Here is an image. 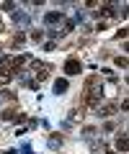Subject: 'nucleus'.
I'll return each mask as SVG.
<instances>
[{"instance_id":"obj_7","label":"nucleus","mask_w":129,"mask_h":154,"mask_svg":"<svg viewBox=\"0 0 129 154\" xmlns=\"http://www.w3.org/2000/svg\"><path fill=\"white\" fill-rule=\"evenodd\" d=\"M127 146H129V141H127V134H121V136L116 139V149H119V152H127Z\"/></svg>"},{"instance_id":"obj_1","label":"nucleus","mask_w":129,"mask_h":154,"mask_svg":"<svg viewBox=\"0 0 129 154\" xmlns=\"http://www.w3.org/2000/svg\"><path fill=\"white\" fill-rule=\"evenodd\" d=\"M103 95V85H101V77H90L88 80V105H98V98Z\"/></svg>"},{"instance_id":"obj_13","label":"nucleus","mask_w":129,"mask_h":154,"mask_svg":"<svg viewBox=\"0 0 129 154\" xmlns=\"http://www.w3.org/2000/svg\"><path fill=\"white\" fill-rule=\"evenodd\" d=\"M5 154H18V152H16V149H11V152H5Z\"/></svg>"},{"instance_id":"obj_12","label":"nucleus","mask_w":129,"mask_h":154,"mask_svg":"<svg viewBox=\"0 0 129 154\" xmlns=\"http://www.w3.org/2000/svg\"><path fill=\"white\" fill-rule=\"evenodd\" d=\"M21 154H31V144H23V146H21Z\"/></svg>"},{"instance_id":"obj_5","label":"nucleus","mask_w":129,"mask_h":154,"mask_svg":"<svg viewBox=\"0 0 129 154\" xmlns=\"http://www.w3.org/2000/svg\"><path fill=\"white\" fill-rule=\"evenodd\" d=\"M13 72H16V69H11V67H0V82H11Z\"/></svg>"},{"instance_id":"obj_10","label":"nucleus","mask_w":129,"mask_h":154,"mask_svg":"<svg viewBox=\"0 0 129 154\" xmlns=\"http://www.w3.org/2000/svg\"><path fill=\"white\" fill-rule=\"evenodd\" d=\"M114 62H116V67H121V69H127V57H116Z\"/></svg>"},{"instance_id":"obj_3","label":"nucleus","mask_w":129,"mask_h":154,"mask_svg":"<svg viewBox=\"0 0 129 154\" xmlns=\"http://www.w3.org/2000/svg\"><path fill=\"white\" fill-rule=\"evenodd\" d=\"M31 69H34V75H36L34 82H41V80H47V69H49L47 64H41V62H34V67H31Z\"/></svg>"},{"instance_id":"obj_9","label":"nucleus","mask_w":129,"mask_h":154,"mask_svg":"<svg viewBox=\"0 0 129 154\" xmlns=\"http://www.w3.org/2000/svg\"><path fill=\"white\" fill-rule=\"evenodd\" d=\"M49 146H52V149L62 146V139H60V136H52V139H49Z\"/></svg>"},{"instance_id":"obj_6","label":"nucleus","mask_w":129,"mask_h":154,"mask_svg":"<svg viewBox=\"0 0 129 154\" xmlns=\"http://www.w3.org/2000/svg\"><path fill=\"white\" fill-rule=\"evenodd\" d=\"M67 88H70V82H67V80H54V93H57V95L67 93Z\"/></svg>"},{"instance_id":"obj_4","label":"nucleus","mask_w":129,"mask_h":154,"mask_svg":"<svg viewBox=\"0 0 129 154\" xmlns=\"http://www.w3.org/2000/svg\"><path fill=\"white\" fill-rule=\"evenodd\" d=\"M62 18H65V16H62V11H52V13H47V16H44V23H49V26H52V23H60Z\"/></svg>"},{"instance_id":"obj_11","label":"nucleus","mask_w":129,"mask_h":154,"mask_svg":"<svg viewBox=\"0 0 129 154\" xmlns=\"http://www.w3.org/2000/svg\"><path fill=\"white\" fill-rule=\"evenodd\" d=\"M31 38H34V41H41V38H44V31H34V33H31Z\"/></svg>"},{"instance_id":"obj_8","label":"nucleus","mask_w":129,"mask_h":154,"mask_svg":"<svg viewBox=\"0 0 129 154\" xmlns=\"http://www.w3.org/2000/svg\"><path fill=\"white\" fill-rule=\"evenodd\" d=\"M13 18H16V23H23V26L28 23V16H26V13H21V11H16V13H13Z\"/></svg>"},{"instance_id":"obj_2","label":"nucleus","mask_w":129,"mask_h":154,"mask_svg":"<svg viewBox=\"0 0 129 154\" xmlns=\"http://www.w3.org/2000/svg\"><path fill=\"white\" fill-rule=\"evenodd\" d=\"M65 72H67V75H80V72H83V64H80V59L70 57V59L65 62Z\"/></svg>"}]
</instances>
